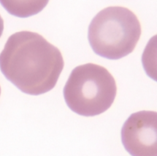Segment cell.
<instances>
[{"instance_id": "cell-6", "label": "cell", "mask_w": 157, "mask_h": 156, "mask_svg": "<svg viewBox=\"0 0 157 156\" xmlns=\"http://www.w3.org/2000/svg\"><path fill=\"white\" fill-rule=\"evenodd\" d=\"M3 29H4V21L0 15V37L2 34Z\"/></svg>"}, {"instance_id": "cell-1", "label": "cell", "mask_w": 157, "mask_h": 156, "mask_svg": "<svg viewBox=\"0 0 157 156\" xmlns=\"http://www.w3.org/2000/svg\"><path fill=\"white\" fill-rule=\"evenodd\" d=\"M64 67L58 48L41 35L22 31L11 35L0 54V69L22 92L44 94L56 85Z\"/></svg>"}, {"instance_id": "cell-5", "label": "cell", "mask_w": 157, "mask_h": 156, "mask_svg": "<svg viewBox=\"0 0 157 156\" xmlns=\"http://www.w3.org/2000/svg\"><path fill=\"white\" fill-rule=\"evenodd\" d=\"M2 6L11 14L18 17H27L35 14L36 9H33L34 4H26L24 1H1Z\"/></svg>"}, {"instance_id": "cell-7", "label": "cell", "mask_w": 157, "mask_h": 156, "mask_svg": "<svg viewBox=\"0 0 157 156\" xmlns=\"http://www.w3.org/2000/svg\"><path fill=\"white\" fill-rule=\"evenodd\" d=\"M1 86H0V95H1Z\"/></svg>"}, {"instance_id": "cell-2", "label": "cell", "mask_w": 157, "mask_h": 156, "mask_svg": "<svg viewBox=\"0 0 157 156\" xmlns=\"http://www.w3.org/2000/svg\"><path fill=\"white\" fill-rule=\"evenodd\" d=\"M140 35V23L134 12L124 7L110 6L93 18L88 36L97 54L118 59L132 52Z\"/></svg>"}, {"instance_id": "cell-4", "label": "cell", "mask_w": 157, "mask_h": 156, "mask_svg": "<svg viewBox=\"0 0 157 156\" xmlns=\"http://www.w3.org/2000/svg\"><path fill=\"white\" fill-rule=\"evenodd\" d=\"M121 141L132 156H157V113L140 111L132 114L121 128Z\"/></svg>"}, {"instance_id": "cell-3", "label": "cell", "mask_w": 157, "mask_h": 156, "mask_svg": "<svg viewBox=\"0 0 157 156\" xmlns=\"http://www.w3.org/2000/svg\"><path fill=\"white\" fill-rule=\"evenodd\" d=\"M69 108L83 116H94L107 110L117 94L115 80L105 67L93 63L72 70L64 87Z\"/></svg>"}]
</instances>
